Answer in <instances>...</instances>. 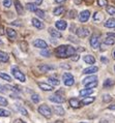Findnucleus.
<instances>
[{
	"instance_id": "obj_1",
	"label": "nucleus",
	"mask_w": 115,
	"mask_h": 123,
	"mask_svg": "<svg viewBox=\"0 0 115 123\" xmlns=\"http://www.w3.org/2000/svg\"><path fill=\"white\" fill-rule=\"evenodd\" d=\"M55 55L59 58H69L76 55V50L72 46L62 45L55 49Z\"/></svg>"
},
{
	"instance_id": "obj_2",
	"label": "nucleus",
	"mask_w": 115,
	"mask_h": 123,
	"mask_svg": "<svg viewBox=\"0 0 115 123\" xmlns=\"http://www.w3.org/2000/svg\"><path fill=\"white\" fill-rule=\"evenodd\" d=\"M38 113L40 115H43L46 118H50L52 116V111L47 105H42L38 107Z\"/></svg>"
},
{
	"instance_id": "obj_3",
	"label": "nucleus",
	"mask_w": 115,
	"mask_h": 123,
	"mask_svg": "<svg viewBox=\"0 0 115 123\" xmlns=\"http://www.w3.org/2000/svg\"><path fill=\"white\" fill-rule=\"evenodd\" d=\"M12 73L13 74V77H15L17 80H19L20 82H22V83H24V82L26 81V78L24 76V74L22 73L21 70L19 69V68H17V67H12Z\"/></svg>"
},
{
	"instance_id": "obj_4",
	"label": "nucleus",
	"mask_w": 115,
	"mask_h": 123,
	"mask_svg": "<svg viewBox=\"0 0 115 123\" xmlns=\"http://www.w3.org/2000/svg\"><path fill=\"white\" fill-rule=\"evenodd\" d=\"M62 81H63V83L65 86H73L74 83H75V79H74L73 77V74H70V73H65L63 74V77H62Z\"/></svg>"
},
{
	"instance_id": "obj_5",
	"label": "nucleus",
	"mask_w": 115,
	"mask_h": 123,
	"mask_svg": "<svg viewBox=\"0 0 115 123\" xmlns=\"http://www.w3.org/2000/svg\"><path fill=\"white\" fill-rule=\"evenodd\" d=\"M100 35L99 34H93L90 38V46L93 48V49H97L100 47Z\"/></svg>"
},
{
	"instance_id": "obj_6",
	"label": "nucleus",
	"mask_w": 115,
	"mask_h": 123,
	"mask_svg": "<svg viewBox=\"0 0 115 123\" xmlns=\"http://www.w3.org/2000/svg\"><path fill=\"white\" fill-rule=\"evenodd\" d=\"M49 100L52 101V102H56V104H62L64 102V97L62 95H59V94H53L51 96H49Z\"/></svg>"
},
{
	"instance_id": "obj_7",
	"label": "nucleus",
	"mask_w": 115,
	"mask_h": 123,
	"mask_svg": "<svg viewBox=\"0 0 115 123\" xmlns=\"http://www.w3.org/2000/svg\"><path fill=\"white\" fill-rule=\"evenodd\" d=\"M77 34L79 37H87L90 34V31L88 28H85V27H81V28H79L77 30Z\"/></svg>"
},
{
	"instance_id": "obj_8",
	"label": "nucleus",
	"mask_w": 115,
	"mask_h": 123,
	"mask_svg": "<svg viewBox=\"0 0 115 123\" xmlns=\"http://www.w3.org/2000/svg\"><path fill=\"white\" fill-rule=\"evenodd\" d=\"M33 46H34L35 48H39V49H47L48 48V45H47V43L45 42V40H43V39H35L34 42H33Z\"/></svg>"
},
{
	"instance_id": "obj_9",
	"label": "nucleus",
	"mask_w": 115,
	"mask_h": 123,
	"mask_svg": "<svg viewBox=\"0 0 115 123\" xmlns=\"http://www.w3.org/2000/svg\"><path fill=\"white\" fill-rule=\"evenodd\" d=\"M89 17H90L89 11H83V12H81V13L79 15V20H80V22H83L84 23V22L88 21Z\"/></svg>"
},
{
	"instance_id": "obj_10",
	"label": "nucleus",
	"mask_w": 115,
	"mask_h": 123,
	"mask_svg": "<svg viewBox=\"0 0 115 123\" xmlns=\"http://www.w3.org/2000/svg\"><path fill=\"white\" fill-rule=\"evenodd\" d=\"M38 87L44 91H52L54 89L53 86H51V85H49L47 83H43V82H39L38 83Z\"/></svg>"
},
{
	"instance_id": "obj_11",
	"label": "nucleus",
	"mask_w": 115,
	"mask_h": 123,
	"mask_svg": "<svg viewBox=\"0 0 115 123\" xmlns=\"http://www.w3.org/2000/svg\"><path fill=\"white\" fill-rule=\"evenodd\" d=\"M38 69L43 73H48V71L54 69V66L48 65V64H40V65H38Z\"/></svg>"
},
{
	"instance_id": "obj_12",
	"label": "nucleus",
	"mask_w": 115,
	"mask_h": 123,
	"mask_svg": "<svg viewBox=\"0 0 115 123\" xmlns=\"http://www.w3.org/2000/svg\"><path fill=\"white\" fill-rule=\"evenodd\" d=\"M93 82H97V77L96 76H90V77H88V78H85L83 80V85H88V84H90V83H93Z\"/></svg>"
},
{
	"instance_id": "obj_13",
	"label": "nucleus",
	"mask_w": 115,
	"mask_h": 123,
	"mask_svg": "<svg viewBox=\"0 0 115 123\" xmlns=\"http://www.w3.org/2000/svg\"><path fill=\"white\" fill-rule=\"evenodd\" d=\"M53 112L54 114L58 115V116H63L64 115V110L61 105H54L53 107Z\"/></svg>"
},
{
	"instance_id": "obj_14",
	"label": "nucleus",
	"mask_w": 115,
	"mask_h": 123,
	"mask_svg": "<svg viewBox=\"0 0 115 123\" xmlns=\"http://www.w3.org/2000/svg\"><path fill=\"white\" fill-rule=\"evenodd\" d=\"M55 26H56V28L58 29V30H64V29H66L67 24H66L65 21H63V20H60V21H57L55 23Z\"/></svg>"
},
{
	"instance_id": "obj_15",
	"label": "nucleus",
	"mask_w": 115,
	"mask_h": 123,
	"mask_svg": "<svg viewBox=\"0 0 115 123\" xmlns=\"http://www.w3.org/2000/svg\"><path fill=\"white\" fill-rule=\"evenodd\" d=\"M49 33H50V35L55 37V38H61L62 37V34L60 33V31H57V30L54 29V28H50L49 29Z\"/></svg>"
},
{
	"instance_id": "obj_16",
	"label": "nucleus",
	"mask_w": 115,
	"mask_h": 123,
	"mask_svg": "<svg viewBox=\"0 0 115 123\" xmlns=\"http://www.w3.org/2000/svg\"><path fill=\"white\" fill-rule=\"evenodd\" d=\"M70 105L72 108H75V109H78L81 107V101H79L77 99V98H70V99L69 100Z\"/></svg>"
},
{
	"instance_id": "obj_17",
	"label": "nucleus",
	"mask_w": 115,
	"mask_h": 123,
	"mask_svg": "<svg viewBox=\"0 0 115 123\" xmlns=\"http://www.w3.org/2000/svg\"><path fill=\"white\" fill-rule=\"evenodd\" d=\"M15 6H16L17 12H18L19 15H23V12H24V8H23L21 2H20L19 0H15Z\"/></svg>"
},
{
	"instance_id": "obj_18",
	"label": "nucleus",
	"mask_w": 115,
	"mask_h": 123,
	"mask_svg": "<svg viewBox=\"0 0 115 123\" xmlns=\"http://www.w3.org/2000/svg\"><path fill=\"white\" fill-rule=\"evenodd\" d=\"M97 70H99V68H97L96 66H90V67L85 68V69L83 70V73L85 74H91L96 73Z\"/></svg>"
},
{
	"instance_id": "obj_19",
	"label": "nucleus",
	"mask_w": 115,
	"mask_h": 123,
	"mask_svg": "<svg viewBox=\"0 0 115 123\" xmlns=\"http://www.w3.org/2000/svg\"><path fill=\"white\" fill-rule=\"evenodd\" d=\"M96 100V97H84L82 101H81V105H90Z\"/></svg>"
},
{
	"instance_id": "obj_20",
	"label": "nucleus",
	"mask_w": 115,
	"mask_h": 123,
	"mask_svg": "<svg viewBox=\"0 0 115 123\" xmlns=\"http://www.w3.org/2000/svg\"><path fill=\"white\" fill-rule=\"evenodd\" d=\"M6 34H7L8 38H11V39H15L17 36V32L12 28H6Z\"/></svg>"
},
{
	"instance_id": "obj_21",
	"label": "nucleus",
	"mask_w": 115,
	"mask_h": 123,
	"mask_svg": "<svg viewBox=\"0 0 115 123\" xmlns=\"http://www.w3.org/2000/svg\"><path fill=\"white\" fill-rule=\"evenodd\" d=\"M9 60V56L7 53L0 51V62H7Z\"/></svg>"
},
{
	"instance_id": "obj_22",
	"label": "nucleus",
	"mask_w": 115,
	"mask_h": 123,
	"mask_svg": "<svg viewBox=\"0 0 115 123\" xmlns=\"http://www.w3.org/2000/svg\"><path fill=\"white\" fill-rule=\"evenodd\" d=\"M32 25L35 27V28H38V29H43L44 28V23H42L39 21V20L38 19H32Z\"/></svg>"
},
{
	"instance_id": "obj_23",
	"label": "nucleus",
	"mask_w": 115,
	"mask_h": 123,
	"mask_svg": "<svg viewBox=\"0 0 115 123\" xmlns=\"http://www.w3.org/2000/svg\"><path fill=\"white\" fill-rule=\"evenodd\" d=\"M93 93V89H90V88H86V89H82L80 91V95L81 96H88V95Z\"/></svg>"
},
{
	"instance_id": "obj_24",
	"label": "nucleus",
	"mask_w": 115,
	"mask_h": 123,
	"mask_svg": "<svg viewBox=\"0 0 115 123\" xmlns=\"http://www.w3.org/2000/svg\"><path fill=\"white\" fill-rule=\"evenodd\" d=\"M84 61L88 64H94L96 63V58L92 55H86V56H84Z\"/></svg>"
},
{
	"instance_id": "obj_25",
	"label": "nucleus",
	"mask_w": 115,
	"mask_h": 123,
	"mask_svg": "<svg viewBox=\"0 0 115 123\" xmlns=\"http://www.w3.org/2000/svg\"><path fill=\"white\" fill-rule=\"evenodd\" d=\"M105 27H107V28H115V19L114 18L109 19L105 23Z\"/></svg>"
},
{
	"instance_id": "obj_26",
	"label": "nucleus",
	"mask_w": 115,
	"mask_h": 123,
	"mask_svg": "<svg viewBox=\"0 0 115 123\" xmlns=\"http://www.w3.org/2000/svg\"><path fill=\"white\" fill-rule=\"evenodd\" d=\"M93 20H94V21H103V20H104V15H103V12H96L93 15Z\"/></svg>"
},
{
	"instance_id": "obj_27",
	"label": "nucleus",
	"mask_w": 115,
	"mask_h": 123,
	"mask_svg": "<svg viewBox=\"0 0 115 123\" xmlns=\"http://www.w3.org/2000/svg\"><path fill=\"white\" fill-rule=\"evenodd\" d=\"M103 86H104V88H110V87H112V86H114V81L111 80V79H107V80H105Z\"/></svg>"
},
{
	"instance_id": "obj_28",
	"label": "nucleus",
	"mask_w": 115,
	"mask_h": 123,
	"mask_svg": "<svg viewBox=\"0 0 115 123\" xmlns=\"http://www.w3.org/2000/svg\"><path fill=\"white\" fill-rule=\"evenodd\" d=\"M54 15L55 16H60V15H62V13L64 12V7L63 6H57V7L54 9Z\"/></svg>"
},
{
	"instance_id": "obj_29",
	"label": "nucleus",
	"mask_w": 115,
	"mask_h": 123,
	"mask_svg": "<svg viewBox=\"0 0 115 123\" xmlns=\"http://www.w3.org/2000/svg\"><path fill=\"white\" fill-rule=\"evenodd\" d=\"M26 8L28 9V11L30 12H35L36 9V5H35V3H27L26 4Z\"/></svg>"
},
{
	"instance_id": "obj_30",
	"label": "nucleus",
	"mask_w": 115,
	"mask_h": 123,
	"mask_svg": "<svg viewBox=\"0 0 115 123\" xmlns=\"http://www.w3.org/2000/svg\"><path fill=\"white\" fill-rule=\"evenodd\" d=\"M0 78L3 79V80H5V81H7V82H12L13 81L12 77L8 76V74H5V73H0Z\"/></svg>"
},
{
	"instance_id": "obj_31",
	"label": "nucleus",
	"mask_w": 115,
	"mask_h": 123,
	"mask_svg": "<svg viewBox=\"0 0 115 123\" xmlns=\"http://www.w3.org/2000/svg\"><path fill=\"white\" fill-rule=\"evenodd\" d=\"M49 81H50V83H51L52 85H55V86H58V85L60 84V81L58 80V79L54 78V77H50Z\"/></svg>"
},
{
	"instance_id": "obj_32",
	"label": "nucleus",
	"mask_w": 115,
	"mask_h": 123,
	"mask_svg": "<svg viewBox=\"0 0 115 123\" xmlns=\"http://www.w3.org/2000/svg\"><path fill=\"white\" fill-rule=\"evenodd\" d=\"M114 43H115V40H114V38H112V37H107V38L104 40V43L105 45H108V46L114 45Z\"/></svg>"
},
{
	"instance_id": "obj_33",
	"label": "nucleus",
	"mask_w": 115,
	"mask_h": 123,
	"mask_svg": "<svg viewBox=\"0 0 115 123\" xmlns=\"http://www.w3.org/2000/svg\"><path fill=\"white\" fill-rule=\"evenodd\" d=\"M11 115V112L3 110V109H0V117H8Z\"/></svg>"
},
{
	"instance_id": "obj_34",
	"label": "nucleus",
	"mask_w": 115,
	"mask_h": 123,
	"mask_svg": "<svg viewBox=\"0 0 115 123\" xmlns=\"http://www.w3.org/2000/svg\"><path fill=\"white\" fill-rule=\"evenodd\" d=\"M35 15L38 16V18H42V19L45 18V12L42 11V9H36V11H35Z\"/></svg>"
},
{
	"instance_id": "obj_35",
	"label": "nucleus",
	"mask_w": 115,
	"mask_h": 123,
	"mask_svg": "<svg viewBox=\"0 0 115 123\" xmlns=\"http://www.w3.org/2000/svg\"><path fill=\"white\" fill-rule=\"evenodd\" d=\"M17 109H18V111H19L20 113H21L22 115H24V116H27V115H28V113H27V111H26L23 107H21V105H17Z\"/></svg>"
},
{
	"instance_id": "obj_36",
	"label": "nucleus",
	"mask_w": 115,
	"mask_h": 123,
	"mask_svg": "<svg viewBox=\"0 0 115 123\" xmlns=\"http://www.w3.org/2000/svg\"><path fill=\"white\" fill-rule=\"evenodd\" d=\"M20 47H21L22 51H24V52H26V51L28 50V43H27L26 42H21L20 43Z\"/></svg>"
},
{
	"instance_id": "obj_37",
	"label": "nucleus",
	"mask_w": 115,
	"mask_h": 123,
	"mask_svg": "<svg viewBox=\"0 0 115 123\" xmlns=\"http://www.w3.org/2000/svg\"><path fill=\"white\" fill-rule=\"evenodd\" d=\"M106 12L108 13H110V15H115V7L114 6H107Z\"/></svg>"
},
{
	"instance_id": "obj_38",
	"label": "nucleus",
	"mask_w": 115,
	"mask_h": 123,
	"mask_svg": "<svg viewBox=\"0 0 115 123\" xmlns=\"http://www.w3.org/2000/svg\"><path fill=\"white\" fill-rule=\"evenodd\" d=\"M31 99H32V101L33 102H35V104H38V102L39 101V95L38 94H32L31 95Z\"/></svg>"
},
{
	"instance_id": "obj_39",
	"label": "nucleus",
	"mask_w": 115,
	"mask_h": 123,
	"mask_svg": "<svg viewBox=\"0 0 115 123\" xmlns=\"http://www.w3.org/2000/svg\"><path fill=\"white\" fill-rule=\"evenodd\" d=\"M111 100H112V97H111V95L105 94L104 96H103V101H104V102H110Z\"/></svg>"
},
{
	"instance_id": "obj_40",
	"label": "nucleus",
	"mask_w": 115,
	"mask_h": 123,
	"mask_svg": "<svg viewBox=\"0 0 115 123\" xmlns=\"http://www.w3.org/2000/svg\"><path fill=\"white\" fill-rule=\"evenodd\" d=\"M7 104L8 102L6 100V98L0 95V105H7Z\"/></svg>"
},
{
	"instance_id": "obj_41",
	"label": "nucleus",
	"mask_w": 115,
	"mask_h": 123,
	"mask_svg": "<svg viewBox=\"0 0 115 123\" xmlns=\"http://www.w3.org/2000/svg\"><path fill=\"white\" fill-rule=\"evenodd\" d=\"M50 54H51V53H50V51H48L47 49L43 50L42 52H40V55L44 56V57H49V56H50Z\"/></svg>"
},
{
	"instance_id": "obj_42",
	"label": "nucleus",
	"mask_w": 115,
	"mask_h": 123,
	"mask_svg": "<svg viewBox=\"0 0 115 123\" xmlns=\"http://www.w3.org/2000/svg\"><path fill=\"white\" fill-rule=\"evenodd\" d=\"M5 87H6V88H9V89H11L12 91L16 92V93H20V92H21V90L18 89V88L15 87V86H9V85H8V86H5Z\"/></svg>"
},
{
	"instance_id": "obj_43",
	"label": "nucleus",
	"mask_w": 115,
	"mask_h": 123,
	"mask_svg": "<svg viewBox=\"0 0 115 123\" xmlns=\"http://www.w3.org/2000/svg\"><path fill=\"white\" fill-rule=\"evenodd\" d=\"M97 4H99L100 6H107L108 1L107 0H97Z\"/></svg>"
},
{
	"instance_id": "obj_44",
	"label": "nucleus",
	"mask_w": 115,
	"mask_h": 123,
	"mask_svg": "<svg viewBox=\"0 0 115 123\" xmlns=\"http://www.w3.org/2000/svg\"><path fill=\"white\" fill-rule=\"evenodd\" d=\"M3 5H4L5 7H11L12 0H4V1H3Z\"/></svg>"
},
{
	"instance_id": "obj_45",
	"label": "nucleus",
	"mask_w": 115,
	"mask_h": 123,
	"mask_svg": "<svg viewBox=\"0 0 115 123\" xmlns=\"http://www.w3.org/2000/svg\"><path fill=\"white\" fill-rule=\"evenodd\" d=\"M76 13H77V12L76 11H74V9H73V11H70V12H69V18H70V19H74V18H75V17H76Z\"/></svg>"
},
{
	"instance_id": "obj_46",
	"label": "nucleus",
	"mask_w": 115,
	"mask_h": 123,
	"mask_svg": "<svg viewBox=\"0 0 115 123\" xmlns=\"http://www.w3.org/2000/svg\"><path fill=\"white\" fill-rule=\"evenodd\" d=\"M97 86V82H93V83H90L88 85H86V87H88V88H93V87H96Z\"/></svg>"
},
{
	"instance_id": "obj_47",
	"label": "nucleus",
	"mask_w": 115,
	"mask_h": 123,
	"mask_svg": "<svg viewBox=\"0 0 115 123\" xmlns=\"http://www.w3.org/2000/svg\"><path fill=\"white\" fill-rule=\"evenodd\" d=\"M5 86H2L1 84H0V92H2V93H5L6 92V90H5Z\"/></svg>"
},
{
	"instance_id": "obj_48",
	"label": "nucleus",
	"mask_w": 115,
	"mask_h": 123,
	"mask_svg": "<svg viewBox=\"0 0 115 123\" xmlns=\"http://www.w3.org/2000/svg\"><path fill=\"white\" fill-rule=\"evenodd\" d=\"M12 25H13V26H21V22L20 21H13L12 23Z\"/></svg>"
},
{
	"instance_id": "obj_49",
	"label": "nucleus",
	"mask_w": 115,
	"mask_h": 123,
	"mask_svg": "<svg viewBox=\"0 0 115 123\" xmlns=\"http://www.w3.org/2000/svg\"><path fill=\"white\" fill-rule=\"evenodd\" d=\"M79 55H74V57H70V59H72L73 61H78L79 60Z\"/></svg>"
},
{
	"instance_id": "obj_50",
	"label": "nucleus",
	"mask_w": 115,
	"mask_h": 123,
	"mask_svg": "<svg viewBox=\"0 0 115 123\" xmlns=\"http://www.w3.org/2000/svg\"><path fill=\"white\" fill-rule=\"evenodd\" d=\"M107 35H108V37H112V38H115V33H108Z\"/></svg>"
},
{
	"instance_id": "obj_51",
	"label": "nucleus",
	"mask_w": 115,
	"mask_h": 123,
	"mask_svg": "<svg viewBox=\"0 0 115 123\" xmlns=\"http://www.w3.org/2000/svg\"><path fill=\"white\" fill-rule=\"evenodd\" d=\"M108 109H109V110H113V111H115V105H109V107H108Z\"/></svg>"
},
{
	"instance_id": "obj_52",
	"label": "nucleus",
	"mask_w": 115,
	"mask_h": 123,
	"mask_svg": "<svg viewBox=\"0 0 115 123\" xmlns=\"http://www.w3.org/2000/svg\"><path fill=\"white\" fill-rule=\"evenodd\" d=\"M101 60H102L103 62H105V63L108 62V59H107V58H105V57H102V58H101Z\"/></svg>"
},
{
	"instance_id": "obj_53",
	"label": "nucleus",
	"mask_w": 115,
	"mask_h": 123,
	"mask_svg": "<svg viewBox=\"0 0 115 123\" xmlns=\"http://www.w3.org/2000/svg\"><path fill=\"white\" fill-rule=\"evenodd\" d=\"M4 34V31H3V27L0 26V35H3Z\"/></svg>"
},
{
	"instance_id": "obj_54",
	"label": "nucleus",
	"mask_w": 115,
	"mask_h": 123,
	"mask_svg": "<svg viewBox=\"0 0 115 123\" xmlns=\"http://www.w3.org/2000/svg\"><path fill=\"white\" fill-rule=\"evenodd\" d=\"M66 0H55V2L56 3H63V2H65Z\"/></svg>"
},
{
	"instance_id": "obj_55",
	"label": "nucleus",
	"mask_w": 115,
	"mask_h": 123,
	"mask_svg": "<svg viewBox=\"0 0 115 123\" xmlns=\"http://www.w3.org/2000/svg\"><path fill=\"white\" fill-rule=\"evenodd\" d=\"M15 123H25V122L23 121V120H21V119H18V120L15 121Z\"/></svg>"
},
{
	"instance_id": "obj_56",
	"label": "nucleus",
	"mask_w": 115,
	"mask_h": 123,
	"mask_svg": "<svg viewBox=\"0 0 115 123\" xmlns=\"http://www.w3.org/2000/svg\"><path fill=\"white\" fill-rule=\"evenodd\" d=\"M94 0H85V2L86 3H88V4H91V3H93Z\"/></svg>"
},
{
	"instance_id": "obj_57",
	"label": "nucleus",
	"mask_w": 115,
	"mask_h": 123,
	"mask_svg": "<svg viewBox=\"0 0 115 123\" xmlns=\"http://www.w3.org/2000/svg\"><path fill=\"white\" fill-rule=\"evenodd\" d=\"M42 2H43V0H35L36 4H42Z\"/></svg>"
},
{
	"instance_id": "obj_58",
	"label": "nucleus",
	"mask_w": 115,
	"mask_h": 123,
	"mask_svg": "<svg viewBox=\"0 0 115 123\" xmlns=\"http://www.w3.org/2000/svg\"><path fill=\"white\" fill-rule=\"evenodd\" d=\"M81 2H82V0H75V3H76V4H80Z\"/></svg>"
},
{
	"instance_id": "obj_59",
	"label": "nucleus",
	"mask_w": 115,
	"mask_h": 123,
	"mask_svg": "<svg viewBox=\"0 0 115 123\" xmlns=\"http://www.w3.org/2000/svg\"><path fill=\"white\" fill-rule=\"evenodd\" d=\"M54 123H63V121H59V120H57L56 122H54Z\"/></svg>"
},
{
	"instance_id": "obj_60",
	"label": "nucleus",
	"mask_w": 115,
	"mask_h": 123,
	"mask_svg": "<svg viewBox=\"0 0 115 123\" xmlns=\"http://www.w3.org/2000/svg\"><path fill=\"white\" fill-rule=\"evenodd\" d=\"M113 55H114V57H115V51H114V53H113Z\"/></svg>"
},
{
	"instance_id": "obj_61",
	"label": "nucleus",
	"mask_w": 115,
	"mask_h": 123,
	"mask_svg": "<svg viewBox=\"0 0 115 123\" xmlns=\"http://www.w3.org/2000/svg\"><path fill=\"white\" fill-rule=\"evenodd\" d=\"M80 123H86V122H80Z\"/></svg>"
},
{
	"instance_id": "obj_62",
	"label": "nucleus",
	"mask_w": 115,
	"mask_h": 123,
	"mask_svg": "<svg viewBox=\"0 0 115 123\" xmlns=\"http://www.w3.org/2000/svg\"><path fill=\"white\" fill-rule=\"evenodd\" d=\"M0 45H1V40H0Z\"/></svg>"
},
{
	"instance_id": "obj_63",
	"label": "nucleus",
	"mask_w": 115,
	"mask_h": 123,
	"mask_svg": "<svg viewBox=\"0 0 115 123\" xmlns=\"http://www.w3.org/2000/svg\"><path fill=\"white\" fill-rule=\"evenodd\" d=\"M114 70H115V66H114Z\"/></svg>"
},
{
	"instance_id": "obj_64",
	"label": "nucleus",
	"mask_w": 115,
	"mask_h": 123,
	"mask_svg": "<svg viewBox=\"0 0 115 123\" xmlns=\"http://www.w3.org/2000/svg\"><path fill=\"white\" fill-rule=\"evenodd\" d=\"M113 1H114V2H115V0H113Z\"/></svg>"
}]
</instances>
